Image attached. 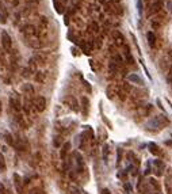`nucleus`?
Instances as JSON below:
<instances>
[{
  "label": "nucleus",
  "instance_id": "1",
  "mask_svg": "<svg viewBox=\"0 0 172 194\" xmlns=\"http://www.w3.org/2000/svg\"><path fill=\"white\" fill-rule=\"evenodd\" d=\"M169 123V118L165 115H156L146 123V129L149 130H161Z\"/></svg>",
  "mask_w": 172,
  "mask_h": 194
},
{
  "label": "nucleus",
  "instance_id": "2",
  "mask_svg": "<svg viewBox=\"0 0 172 194\" xmlns=\"http://www.w3.org/2000/svg\"><path fill=\"white\" fill-rule=\"evenodd\" d=\"M2 45H3V48L6 49V50H10L11 49V37L8 35V33L7 31H2Z\"/></svg>",
  "mask_w": 172,
  "mask_h": 194
},
{
  "label": "nucleus",
  "instance_id": "3",
  "mask_svg": "<svg viewBox=\"0 0 172 194\" xmlns=\"http://www.w3.org/2000/svg\"><path fill=\"white\" fill-rule=\"evenodd\" d=\"M35 107L38 111H43L45 107H46V101H45L43 97H37L35 98Z\"/></svg>",
  "mask_w": 172,
  "mask_h": 194
},
{
  "label": "nucleus",
  "instance_id": "4",
  "mask_svg": "<svg viewBox=\"0 0 172 194\" xmlns=\"http://www.w3.org/2000/svg\"><path fill=\"white\" fill-rule=\"evenodd\" d=\"M146 38H148V42L152 48H154V44H156V35L153 34V31H148V34H146Z\"/></svg>",
  "mask_w": 172,
  "mask_h": 194
},
{
  "label": "nucleus",
  "instance_id": "5",
  "mask_svg": "<svg viewBox=\"0 0 172 194\" xmlns=\"http://www.w3.org/2000/svg\"><path fill=\"white\" fill-rule=\"evenodd\" d=\"M7 11H6V7L3 6V4H0V20H2L3 23H6V20H7Z\"/></svg>",
  "mask_w": 172,
  "mask_h": 194
},
{
  "label": "nucleus",
  "instance_id": "6",
  "mask_svg": "<svg viewBox=\"0 0 172 194\" xmlns=\"http://www.w3.org/2000/svg\"><path fill=\"white\" fill-rule=\"evenodd\" d=\"M128 79L130 81H134V83H138V84H144V81H142V79L138 75H134V73H132V75H129Z\"/></svg>",
  "mask_w": 172,
  "mask_h": 194
},
{
  "label": "nucleus",
  "instance_id": "7",
  "mask_svg": "<svg viewBox=\"0 0 172 194\" xmlns=\"http://www.w3.org/2000/svg\"><path fill=\"white\" fill-rule=\"evenodd\" d=\"M35 30V29H34V26H31V24H28V26H24L23 27V33H24V34H28V35H33V34H34V31Z\"/></svg>",
  "mask_w": 172,
  "mask_h": 194
},
{
  "label": "nucleus",
  "instance_id": "8",
  "mask_svg": "<svg viewBox=\"0 0 172 194\" xmlns=\"http://www.w3.org/2000/svg\"><path fill=\"white\" fill-rule=\"evenodd\" d=\"M148 148H149V151L152 152L153 155H159V152H160V151H159V147L154 143H149L148 144Z\"/></svg>",
  "mask_w": 172,
  "mask_h": 194
},
{
  "label": "nucleus",
  "instance_id": "9",
  "mask_svg": "<svg viewBox=\"0 0 172 194\" xmlns=\"http://www.w3.org/2000/svg\"><path fill=\"white\" fill-rule=\"evenodd\" d=\"M54 2V7H56V11L58 12V14H63L64 12V4H61L58 0H53Z\"/></svg>",
  "mask_w": 172,
  "mask_h": 194
},
{
  "label": "nucleus",
  "instance_id": "10",
  "mask_svg": "<svg viewBox=\"0 0 172 194\" xmlns=\"http://www.w3.org/2000/svg\"><path fill=\"white\" fill-rule=\"evenodd\" d=\"M114 38L117 37V45H124V37L121 35V33L119 31H114Z\"/></svg>",
  "mask_w": 172,
  "mask_h": 194
},
{
  "label": "nucleus",
  "instance_id": "11",
  "mask_svg": "<svg viewBox=\"0 0 172 194\" xmlns=\"http://www.w3.org/2000/svg\"><path fill=\"white\" fill-rule=\"evenodd\" d=\"M69 147H71V144H69V143H67V144H65V145L63 147V149H61V159H64V158H65V155L68 154Z\"/></svg>",
  "mask_w": 172,
  "mask_h": 194
},
{
  "label": "nucleus",
  "instance_id": "12",
  "mask_svg": "<svg viewBox=\"0 0 172 194\" xmlns=\"http://www.w3.org/2000/svg\"><path fill=\"white\" fill-rule=\"evenodd\" d=\"M137 10H138V14H142V0H137Z\"/></svg>",
  "mask_w": 172,
  "mask_h": 194
},
{
  "label": "nucleus",
  "instance_id": "13",
  "mask_svg": "<svg viewBox=\"0 0 172 194\" xmlns=\"http://www.w3.org/2000/svg\"><path fill=\"white\" fill-rule=\"evenodd\" d=\"M23 90H24V91H30V92H33V87H31V86H24Z\"/></svg>",
  "mask_w": 172,
  "mask_h": 194
},
{
  "label": "nucleus",
  "instance_id": "14",
  "mask_svg": "<svg viewBox=\"0 0 172 194\" xmlns=\"http://www.w3.org/2000/svg\"><path fill=\"white\" fill-rule=\"evenodd\" d=\"M0 168H4V159L2 155H0Z\"/></svg>",
  "mask_w": 172,
  "mask_h": 194
},
{
  "label": "nucleus",
  "instance_id": "15",
  "mask_svg": "<svg viewBox=\"0 0 172 194\" xmlns=\"http://www.w3.org/2000/svg\"><path fill=\"white\" fill-rule=\"evenodd\" d=\"M39 73H41V72H39ZM35 80H37V81H42V80H43V76H42V75H37Z\"/></svg>",
  "mask_w": 172,
  "mask_h": 194
},
{
  "label": "nucleus",
  "instance_id": "16",
  "mask_svg": "<svg viewBox=\"0 0 172 194\" xmlns=\"http://www.w3.org/2000/svg\"><path fill=\"white\" fill-rule=\"evenodd\" d=\"M0 114H2V102H0Z\"/></svg>",
  "mask_w": 172,
  "mask_h": 194
},
{
  "label": "nucleus",
  "instance_id": "17",
  "mask_svg": "<svg viewBox=\"0 0 172 194\" xmlns=\"http://www.w3.org/2000/svg\"><path fill=\"white\" fill-rule=\"evenodd\" d=\"M113 2H117V3H118V2H119V0H113Z\"/></svg>",
  "mask_w": 172,
  "mask_h": 194
}]
</instances>
